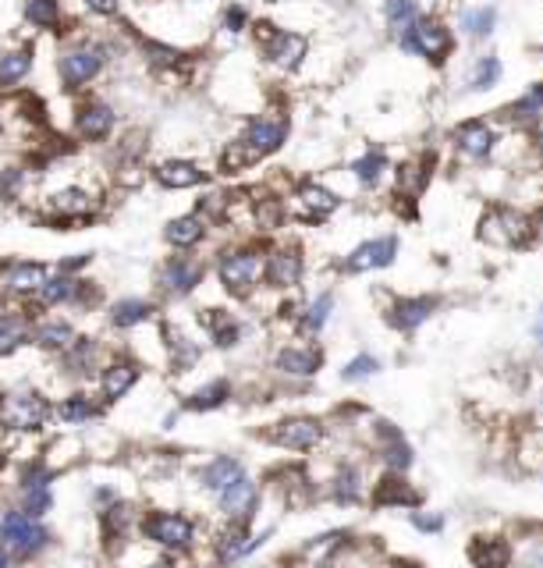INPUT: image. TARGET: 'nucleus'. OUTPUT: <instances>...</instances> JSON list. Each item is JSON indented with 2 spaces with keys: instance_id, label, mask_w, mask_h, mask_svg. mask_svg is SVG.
I'll list each match as a JSON object with an SVG mask.
<instances>
[{
  "instance_id": "nucleus-1",
  "label": "nucleus",
  "mask_w": 543,
  "mask_h": 568,
  "mask_svg": "<svg viewBox=\"0 0 543 568\" xmlns=\"http://www.w3.org/2000/svg\"><path fill=\"white\" fill-rule=\"evenodd\" d=\"M47 416H50V405L36 391H18V395L0 398V427L7 430H36L47 423Z\"/></svg>"
},
{
  "instance_id": "nucleus-2",
  "label": "nucleus",
  "mask_w": 543,
  "mask_h": 568,
  "mask_svg": "<svg viewBox=\"0 0 543 568\" xmlns=\"http://www.w3.org/2000/svg\"><path fill=\"white\" fill-rule=\"evenodd\" d=\"M0 540L18 554V558H32L39 547H47V530L39 522H32L26 511H7L0 522Z\"/></svg>"
},
{
  "instance_id": "nucleus-3",
  "label": "nucleus",
  "mask_w": 543,
  "mask_h": 568,
  "mask_svg": "<svg viewBox=\"0 0 543 568\" xmlns=\"http://www.w3.org/2000/svg\"><path fill=\"white\" fill-rule=\"evenodd\" d=\"M221 274L224 288L231 292V295H249L256 288V281H259V274H263V256L253 253V249H242V253H227L221 260Z\"/></svg>"
},
{
  "instance_id": "nucleus-4",
  "label": "nucleus",
  "mask_w": 543,
  "mask_h": 568,
  "mask_svg": "<svg viewBox=\"0 0 543 568\" xmlns=\"http://www.w3.org/2000/svg\"><path fill=\"white\" fill-rule=\"evenodd\" d=\"M402 43H405V50H412V54L426 57V61H444V54L451 50V36L433 18H415L412 26L405 29V36H402Z\"/></svg>"
},
{
  "instance_id": "nucleus-5",
  "label": "nucleus",
  "mask_w": 543,
  "mask_h": 568,
  "mask_svg": "<svg viewBox=\"0 0 543 568\" xmlns=\"http://www.w3.org/2000/svg\"><path fill=\"white\" fill-rule=\"evenodd\" d=\"M107 61V50L96 43H78L61 57V78L68 82V89H82L86 82H93L99 75V67Z\"/></svg>"
},
{
  "instance_id": "nucleus-6",
  "label": "nucleus",
  "mask_w": 543,
  "mask_h": 568,
  "mask_svg": "<svg viewBox=\"0 0 543 568\" xmlns=\"http://www.w3.org/2000/svg\"><path fill=\"white\" fill-rule=\"evenodd\" d=\"M142 533L150 536L160 547H174V551H185L192 543V522L185 515H174V511H157L142 522Z\"/></svg>"
},
{
  "instance_id": "nucleus-7",
  "label": "nucleus",
  "mask_w": 543,
  "mask_h": 568,
  "mask_svg": "<svg viewBox=\"0 0 543 568\" xmlns=\"http://www.w3.org/2000/svg\"><path fill=\"white\" fill-rule=\"evenodd\" d=\"M394 253H398V238H394V234H387V238H373V242H362V245L351 253L349 260H345V267H349L351 274L387 267V263H394Z\"/></svg>"
},
{
  "instance_id": "nucleus-8",
  "label": "nucleus",
  "mask_w": 543,
  "mask_h": 568,
  "mask_svg": "<svg viewBox=\"0 0 543 568\" xmlns=\"http://www.w3.org/2000/svg\"><path fill=\"white\" fill-rule=\"evenodd\" d=\"M287 139V121L285 118H256L253 125L245 129V146L253 150L256 157H263V153H274V150H281Z\"/></svg>"
},
{
  "instance_id": "nucleus-9",
  "label": "nucleus",
  "mask_w": 543,
  "mask_h": 568,
  "mask_svg": "<svg viewBox=\"0 0 543 568\" xmlns=\"http://www.w3.org/2000/svg\"><path fill=\"white\" fill-rule=\"evenodd\" d=\"M221 508L231 522H249V515H253V508H256V483L253 480H249V476L231 480V483L221 491Z\"/></svg>"
},
{
  "instance_id": "nucleus-10",
  "label": "nucleus",
  "mask_w": 543,
  "mask_h": 568,
  "mask_svg": "<svg viewBox=\"0 0 543 568\" xmlns=\"http://www.w3.org/2000/svg\"><path fill=\"white\" fill-rule=\"evenodd\" d=\"M529 234V221L522 213H511V210H497L483 221V238L486 242H501V245H515Z\"/></svg>"
},
{
  "instance_id": "nucleus-11",
  "label": "nucleus",
  "mask_w": 543,
  "mask_h": 568,
  "mask_svg": "<svg viewBox=\"0 0 543 568\" xmlns=\"http://www.w3.org/2000/svg\"><path fill=\"white\" fill-rule=\"evenodd\" d=\"M319 437H323V427H319L317 419H306V416L285 419V423H277V430H274V440H277L281 448H295V451L317 448Z\"/></svg>"
},
{
  "instance_id": "nucleus-12",
  "label": "nucleus",
  "mask_w": 543,
  "mask_h": 568,
  "mask_svg": "<svg viewBox=\"0 0 543 568\" xmlns=\"http://www.w3.org/2000/svg\"><path fill=\"white\" fill-rule=\"evenodd\" d=\"M199 281H203V263L185 260V256L167 260L163 270H160V284H163L167 292H174V295H189Z\"/></svg>"
},
{
  "instance_id": "nucleus-13",
  "label": "nucleus",
  "mask_w": 543,
  "mask_h": 568,
  "mask_svg": "<svg viewBox=\"0 0 543 568\" xmlns=\"http://www.w3.org/2000/svg\"><path fill=\"white\" fill-rule=\"evenodd\" d=\"M22 501H26V515L36 519L43 511H50V472L47 469H29L26 480H22Z\"/></svg>"
},
{
  "instance_id": "nucleus-14",
  "label": "nucleus",
  "mask_w": 543,
  "mask_h": 568,
  "mask_svg": "<svg viewBox=\"0 0 543 568\" xmlns=\"http://www.w3.org/2000/svg\"><path fill=\"white\" fill-rule=\"evenodd\" d=\"M266 57H270L277 67H285V71L298 67L302 65V57H306V36L274 33L270 39H266Z\"/></svg>"
},
{
  "instance_id": "nucleus-15",
  "label": "nucleus",
  "mask_w": 543,
  "mask_h": 568,
  "mask_svg": "<svg viewBox=\"0 0 543 568\" xmlns=\"http://www.w3.org/2000/svg\"><path fill=\"white\" fill-rule=\"evenodd\" d=\"M263 270H266V281L274 288H295L302 281V256L295 249H281V253L270 256V263Z\"/></svg>"
},
{
  "instance_id": "nucleus-16",
  "label": "nucleus",
  "mask_w": 543,
  "mask_h": 568,
  "mask_svg": "<svg viewBox=\"0 0 543 568\" xmlns=\"http://www.w3.org/2000/svg\"><path fill=\"white\" fill-rule=\"evenodd\" d=\"M437 309V302L433 299H402L391 305V313H387V320L398 327V331H412L419 324H426L430 320V313Z\"/></svg>"
},
{
  "instance_id": "nucleus-17",
  "label": "nucleus",
  "mask_w": 543,
  "mask_h": 568,
  "mask_svg": "<svg viewBox=\"0 0 543 568\" xmlns=\"http://www.w3.org/2000/svg\"><path fill=\"white\" fill-rule=\"evenodd\" d=\"M259 543H263L259 536L253 540V536L245 533V522H235V526L217 540V558H221L224 565H231V562H238V558H245L249 551H256Z\"/></svg>"
},
{
  "instance_id": "nucleus-18",
  "label": "nucleus",
  "mask_w": 543,
  "mask_h": 568,
  "mask_svg": "<svg viewBox=\"0 0 543 568\" xmlns=\"http://www.w3.org/2000/svg\"><path fill=\"white\" fill-rule=\"evenodd\" d=\"M114 129V110L107 103H86L78 110V132L86 139H107Z\"/></svg>"
},
{
  "instance_id": "nucleus-19",
  "label": "nucleus",
  "mask_w": 543,
  "mask_h": 568,
  "mask_svg": "<svg viewBox=\"0 0 543 568\" xmlns=\"http://www.w3.org/2000/svg\"><path fill=\"white\" fill-rule=\"evenodd\" d=\"M469 558L476 568H508L511 551L505 540H494V536H479L476 543L469 547Z\"/></svg>"
},
{
  "instance_id": "nucleus-20",
  "label": "nucleus",
  "mask_w": 543,
  "mask_h": 568,
  "mask_svg": "<svg viewBox=\"0 0 543 568\" xmlns=\"http://www.w3.org/2000/svg\"><path fill=\"white\" fill-rule=\"evenodd\" d=\"M298 206H302V213L306 217H313V221H319V217H327V213H334L338 210V196L330 192V189H323V185H302L298 189Z\"/></svg>"
},
{
  "instance_id": "nucleus-21",
  "label": "nucleus",
  "mask_w": 543,
  "mask_h": 568,
  "mask_svg": "<svg viewBox=\"0 0 543 568\" xmlns=\"http://www.w3.org/2000/svg\"><path fill=\"white\" fill-rule=\"evenodd\" d=\"M203 178H206V170H199L195 164H189V160H167V164L157 168V181L167 185V189H192V185H199Z\"/></svg>"
},
{
  "instance_id": "nucleus-22",
  "label": "nucleus",
  "mask_w": 543,
  "mask_h": 568,
  "mask_svg": "<svg viewBox=\"0 0 543 568\" xmlns=\"http://www.w3.org/2000/svg\"><path fill=\"white\" fill-rule=\"evenodd\" d=\"M458 150H462L465 157H473V160H483V157L494 150V132H490L483 121H469V125H462V132H458Z\"/></svg>"
},
{
  "instance_id": "nucleus-23",
  "label": "nucleus",
  "mask_w": 543,
  "mask_h": 568,
  "mask_svg": "<svg viewBox=\"0 0 543 568\" xmlns=\"http://www.w3.org/2000/svg\"><path fill=\"white\" fill-rule=\"evenodd\" d=\"M323 363V356H319L317 348H285L281 356H277V369H285L291 377H313Z\"/></svg>"
},
{
  "instance_id": "nucleus-24",
  "label": "nucleus",
  "mask_w": 543,
  "mask_h": 568,
  "mask_svg": "<svg viewBox=\"0 0 543 568\" xmlns=\"http://www.w3.org/2000/svg\"><path fill=\"white\" fill-rule=\"evenodd\" d=\"M203 234H206V221L203 217H178V221H171L167 224V242L171 245H178V249H192V245H199L203 242Z\"/></svg>"
},
{
  "instance_id": "nucleus-25",
  "label": "nucleus",
  "mask_w": 543,
  "mask_h": 568,
  "mask_svg": "<svg viewBox=\"0 0 543 568\" xmlns=\"http://www.w3.org/2000/svg\"><path fill=\"white\" fill-rule=\"evenodd\" d=\"M139 380V369L131 363H114V367L103 369V398L118 401L131 391V384Z\"/></svg>"
},
{
  "instance_id": "nucleus-26",
  "label": "nucleus",
  "mask_w": 543,
  "mask_h": 568,
  "mask_svg": "<svg viewBox=\"0 0 543 568\" xmlns=\"http://www.w3.org/2000/svg\"><path fill=\"white\" fill-rule=\"evenodd\" d=\"M381 440H383V459L391 469H409L412 466V448L405 444V437L398 434L391 423H381Z\"/></svg>"
},
{
  "instance_id": "nucleus-27",
  "label": "nucleus",
  "mask_w": 543,
  "mask_h": 568,
  "mask_svg": "<svg viewBox=\"0 0 543 568\" xmlns=\"http://www.w3.org/2000/svg\"><path fill=\"white\" fill-rule=\"evenodd\" d=\"M47 284V270L39 263H15L7 270V288L18 292V295H29V292H39Z\"/></svg>"
},
{
  "instance_id": "nucleus-28",
  "label": "nucleus",
  "mask_w": 543,
  "mask_h": 568,
  "mask_svg": "<svg viewBox=\"0 0 543 568\" xmlns=\"http://www.w3.org/2000/svg\"><path fill=\"white\" fill-rule=\"evenodd\" d=\"M238 476H242V462H238V459H214L210 466L203 469L199 480H203L206 491H217V494H221L224 487H227L231 480H238Z\"/></svg>"
},
{
  "instance_id": "nucleus-29",
  "label": "nucleus",
  "mask_w": 543,
  "mask_h": 568,
  "mask_svg": "<svg viewBox=\"0 0 543 568\" xmlns=\"http://www.w3.org/2000/svg\"><path fill=\"white\" fill-rule=\"evenodd\" d=\"M32 50H4L0 54V86H15L29 75Z\"/></svg>"
},
{
  "instance_id": "nucleus-30",
  "label": "nucleus",
  "mask_w": 543,
  "mask_h": 568,
  "mask_svg": "<svg viewBox=\"0 0 543 568\" xmlns=\"http://www.w3.org/2000/svg\"><path fill=\"white\" fill-rule=\"evenodd\" d=\"M54 213L57 217H86V213H93V196L82 189H64L54 196Z\"/></svg>"
},
{
  "instance_id": "nucleus-31",
  "label": "nucleus",
  "mask_w": 543,
  "mask_h": 568,
  "mask_svg": "<svg viewBox=\"0 0 543 568\" xmlns=\"http://www.w3.org/2000/svg\"><path fill=\"white\" fill-rule=\"evenodd\" d=\"M150 316H153V305L142 299H121L114 305V313H110L114 327H135V324H142Z\"/></svg>"
},
{
  "instance_id": "nucleus-32",
  "label": "nucleus",
  "mask_w": 543,
  "mask_h": 568,
  "mask_svg": "<svg viewBox=\"0 0 543 568\" xmlns=\"http://www.w3.org/2000/svg\"><path fill=\"white\" fill-rule=\"evenodd\" d=\"M29 335V320L26 316H15V313H4L0 316V356H7L11 348H18Z\"/></svg>"
},
{
  "instance_id": "nucleus-33",
  "label": "nucleus",
  "mask_w": 543,
  "mask_h": 568,
  "mask_svg": "<svg viewBox=\"0 0 543 568\" xmlns=\"http://www.w3.org/2000/svg\"><path fill=\"white\" fill-rule=\"evenodd\" d=\"M26 18L36 29H54L61 22V4L57 0H26Z\"/></svg>"
},
{
  "instance_id": "nucleus-34",
  "label": "nucleus",
  "mask_w": 543,
  "mask_h": 568,
  "mask_svg": "<svg viewBox=\"0 0 543 568\" xmlns=\"http://www.w3.org/2000/svg\"><path fill=\"white\" fill-rule=\"evenodd\" d=\"M383 11H387V22H391V29H409L415 18H419V0H387L383 4Z\"/></svg>"
},
{
  "instance_id": "nucleus-35",
  "label": "nucleus",
  "mask_w": 543,
  "mask_h": 568,
  "mask_svg": "<svg viewBox=\"0 0 543 568\" xmlns=\"http://www.w3.org/2000/svg\"><path fill=\"white\" fill-rule=\"evenodd\" d=\"M351 170H355V178H359L362 185H377V181H381V174L387 170V157H383L381 150H373V153L359 157V160L351 164Z\"/></svg>"
},
{
  "instance_id": "nucleus-36",
  "label": "nucleus",
  "mask_w": 543,
  "mask_h": 568,
  "mask_svg": "<svg viewBox=\"0 0 543 568\" xmlns=\"http://www.w3.org/2000/svg\"><path fill=\"white\" fill-rule=\"evenodd\" d=\"M419 494L405 480H383L381 491H377V504H415Z\"/></svg>"
},
{
  "instance_id": "nucleus-37",
  "label": "nucleus",
  "mask_w": 543,
  "mask_h": 568,
  "mask_svg": "<svg viewBox=\"0 0 543 568\" xmlns=\"http://www.w3.org/2000/svg\"><path fill=\"white\" fill-rule=\"evenodd\" d=\"M497 26V11L494 7H473L462 15V29L469 36H490V29Z\"/></svg>"
},
{
  "instance_id": "nucleus-38",
  "label": "nucleus",
  "mask_w": 543,
  "mask_h": 568,
  "mask_svg": "<svg viewBox=\"0 0 543 568\" xmlns=\"http://www.w3.org/2000/svg\"><path fill=\"white\" fill-rule=\"evenodd\" d=\"M75 292H78V281H71L68 274H61V277H54V281H47L39 288V299L47 302V305H57V302L75 299Z\"/></svg>"
},
{
  "instance_id": "nucleus-39",
  "label": "nucleus",
  "mask_w": 543,
  "mask_h": 568,
  "mask_svg": "<svg viewBox=\"0 0 543 568\" xmlns=\"http://www.w3.org/2000/svg\"><path fill=\"white\" fill-rule=\"evenodd\" d=\"M231 395V387H227V380H214V384H206V387H199L195 395L189 398L192 408H217L224 405V398Z\"/></svg>"
},
{
  "instance_id": "nucleus-40",
  "label": "nucleus",
  "mask_w": 543,
  "mask_h": 568,
  "mask_svg": "<svg viewBox=\"0 0 543 568\" xmlns=\"http://www.w3.org/2000/svg\"><path fill=\"white\" fill-rule=\"evenodd\" d=\"M36 341H39L43 348H68V345H71V327L61 324V320H50V324H43V327L36 331Z\"/></svg>"
},
{
  "instance_id": "nucleus-41",
  "label": "nucleus",
  "mask_w": 543,
  "mask_h": 568,
  "mask_svg": "<svg viewBox=\"0 0 543 568\" xmlns=\"http://www.w3.org/2000/svg\"><path fill=\"white\" fill-rule=\"evenodd\" d=\"M497 78H501V61L497 57H479L473 75H469L473 89H490V86H497Z\"/></svg>"
},
{
  "instance_id": "nucleus-42",
  "label": "nucleus",
  "mask_w": 543,
  "mask_h": 568,
  "mask_svg": "<svg viewBox=\"0 0 543 568\" xmlns=\"http://www.w3.org/2000/svg\"><path fill=\"white\" fill-rule=\"evenodd\" d=\"M511 114H515L518 121H537V118L543 114V82L540 86H533L522 100L515 103V107H511Z\"/></svg>"
},
{
  "instance_id": "nucleus-43",
  "label": "nucleus",
  "mask_w": 543,
  "mask_h": 568,
  "mask_svg": "<svg viewBox=\"0 0 543 568\" xmlns=\"http://www.w3.org/2000/svg\"><path fill=\"white\" fill-rule=\"evenodd\" d=\"M96 416V405L86 395H75L61 405V419L64 423H89Z\"/></svg>"
},
{
  "instance_id": "nucleus-44",
  "label": "nucleus",
  "mask_w": 543,
  "mask_h": 568,
  "mask_svg": "<svg viewBox=\"0 0 543 568\" xmlns=\"http://www.w3.org/2000/svg\"><path fill=\"white\" fill-rule=\"evenodd\" d=\"M330 309H334V299L330 295H319L313 305H309V313H306V331H319L323 324H327V316H330Z\"/></svg>"
},
{
  "instance_id": "nucleus-45",
  "label": "nucleus",
  "mask_w": 543,
  "mask_h": 568,
  "mask_svg": "<svg viewBox=\"0 0 543 568\" xmlns=\"http://www.w3.org/2000/svg\"><path fill=\"white\" fill-rule=\"evenodd\" d=\"M253 160H259V157H256L245 142H231V146H227V153H224V168L227 170L245 168V164H253Z\"/></svg>"
},
{
  "instance_id": "nucleus-46",
  "label": "nucleus",
  "mask_w": 543,
  "mask_h": 568,
  "mask_svg": "<svg viewBox=\"0 0 543 568\" xmlns=\"http://www.w3.org/2000/svg\"><path fill=\"white\" fill-rule=\"evenodd\" d=\"M334 494H338V501H355V498H359V472H355V469H341V472H338Z\"/></svg>"
},
{
  "instance_id": "nucleus-47",
  "label": "nucleus",
  "mask_w": 543,
  "mask_h": 568,
  "mask_svg": "<svg viewBox=\"0 0 543 568\" xmlns=\"http://www.w3.org/2000/svg\"><path fill=\"white\" fill-rule=\"evenodd\" d=\"M210 327H214V341L217 345H235L238 337V324L227 320V316H210Z\"/></svg>"
},
{
  "instance_id": "nucleus-48",
  "label": "nucleus",
  "mask_w": 543,
  "mask_h": 568,
  "mask_svg": "<svg viewBox=\"0 0 543 568\" xmlns=\"http://www.w3.org/2000/svg\"><path fill=\"white\" fill-rule=\"evenodd\" d=\"M381 369V363L373 359V356H359V359H351L349 367H345V380H362V377H373Z\"/></svg>"
},
{
  "instance_id": "nucleus-49",
  "label": "nucleus",
  "mask_w": 543,
  "mask_h": 568,
  "mask_svg": "<svg viewBox=\"0 0 543 568\" xmlns=\"http://www.w3.org/2000/svg\"><path fill=\"white\" fill-rule=\"evenodd\" d=\"M281 221V206L277 202H263L259 206V228H277Z\"/></svg>"
},
{
  "instance_id": "nucleus-50",
  "label": "nucleus",
  "mask_w": 543,
  "mask_h": 568,
  "mask_svg": "<svg viewBox=\"0 0 543 568\" xmlns=\"http://www.w3.org/2000/svg\"><path fill=\"white\" fill-rule=\"evenodd\" d=\"M146 54H153V61H160V65H174L182 54L178 50H171V46H160V43H146Z\"/></svg>"
},
{
  "instance_id": "nucleus-51",
  "label": "nucleus",
  "mask_w": 543,
  "mask_h": 568,
  "mask_svg": "<svg viewBox=\"0 0 543 568\" xmlns=\"http://www.w3.org/2000/svg\"><path fill=\"white\" fill-rule=\"evenodd\" d=\"M412 526L415 530H423V533H437V530L444 526V519H441V515H419V511H415Z\"/></svg>"
},
{
  "instance_id": "nucleus-52",
  "label": "nucleus",
  "mask_w": 543,
  "mask_h": 568,
  "mask_svg": "<svg viewBox=\"0 0 543 568\" xmlns=\"http://www.w3.org/2000/svg\"><path fill=\"white\" fill-rule=\"evenodd\" d=\"M245 7H227V15H224V26L231 29V33H242V26H245Z\"/></svg>"
},
{
  "instance_id": "nucleus-53",
  "label": "nucleus",
  "mask_w": 543,
  "mask_h": 568,
  "mask_svg": "<svg viewBox=\"0 0 543 568\" xmlns=\"http://www.w3.org/2000/svg\"><path fill=\"white\" fill-rule=\"evenodd\" d=\"M89 11H96V15H114L118 7H121V0H82Z\"/></svg>"
},
{
  "instance_id": "nucleus-54",
  "label": "nucleus",
  "mask_w": 543,
  "mask_h": 568,
  "mask_svg": "<svg viewBox=\"0 0 543 568\" xmlns=\"http://www.w3.org/2000/svg\"><path fill=\"white\" fill-rule=\"evenodd\" d=\"M18 181H22V178H18V170H11L7 178H0V196H15V189H18Z\"/></svg>"
},
{
  "instance_id": "nucleus-55",
  "label": "nucleus",
  "mask_w": 543,
  "mask_h": 568,
  "mask_svg": "<svg viewBox=\"0 0 543 568\" xmlns=\"http://www.w3.org/2000/svg\"><path fill=\"white\" fill-rule=\"evenodd\" d=\"M533 335H537V341L543 345V309L537 313V324H533Z\"/></svg>"
},
{
  "instance_id": "nucleus-56",
  "label": "nucleus",
  "mask_w": 543,
  "mask_h": 568,
  "mask_svg": "<svg viewBox=\"0 0 543 568\" xmlns=\"http://www.w3.org/2000/svg\"><path fill=\"white\" fill-rule=\"evenodd\" d=\"M0 568H7V551L0 547Z\"/></svg>"
},
{
  "instance_id": "nucleus-57",
  "label": "nucleus",
  "mask_w": 543,
  "mask_h": 568,
  "mask_svg": "<svg viewBox=\"0 0 543 568\" xmlns=\"http://www.w3.org/2000/svg\"><path fill=\"white\" fill-rule=\"evenodd\" d=\"M150 568H171V565H163V562H157V565H150Z\"/></svg>"
},
{
  "instance_id": "nucleus-58",
  "label": "nucleus",
  "mask_w": 543,
  "mask_h": 568,
  "mask_svg": "<svg viewBox=\"0 0 543 568\" xmlns=\"http://www.w3.org/2000/svg\"><path fill=\"white\" fill-rule=\"evenodd\" d=\"M537 146H540V153H543V135H540V139H537Z\"/></svg>"
},
{
  "instance_id": "nucleus-59",
  "label": "nucleus",
  "mask_w": 543,
  "mask_h": 568,
  "mask_svg": "<svg viewBox=\"0 0 543 568\" xmlns=\"http://www.w3.org/2000/svg\"><path fill=\"white\" fill-rule=\"evenodd\" d=\"M0 466H4V455H0Z\"/></svg>"
},
{
  "instance_id": "nucleus-60",
  "label": "nucleus",
  "mask_w": 543,
  "mask_h": 568,
  "mask_svg": "<svg viewBox=\"0 0 543 568\" xmlns=\"http://www.w3.org/2000/svg\"><path fill=\"white\" fill-rule=\"evenodd\" d=\"M270 4H277V0H270Z\"/></svg>"
}]
</instances>
